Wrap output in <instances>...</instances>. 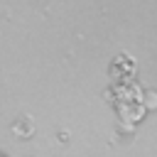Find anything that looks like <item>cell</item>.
<instances>
[{"label": "cell", "instance_id": "6da1fadb", "mask_svg": "<svg viewBox=\"0 0 157 157\" xmlns=\"http://www.w3.org/2000/svg\"><path fill=\"white\" fill-rule=\"evenodd\" d=\"M108 74H110V78H113L115 83H130V81H135L137 64L130 59V54H118V56L110 61Z\"/></svg>", "mask_w": 157, "mask_h": 157}, {"label": "cell", "instance_id": "7a4b0ae2", "mask_svg": "<svg viewBox=\"0 0 157 157\" xmlns=\"http://www.w3.org/2000/svg\"><path fill=\"white\" fill-rule=\"evenodd\" d=\"M115 98L118 103H130V101H142V88L130 81V83H115ZM115 103V105H118Z\"/></svg>", "mask_w": 157, "mask_h": 157}, {"label": "cell", "instance_id": "3957f363", "mask_svg": "<svg viewBox=\"0 0 157 157\" xmlns=\"http://www.w3.org/2000/svg\"><path fill=\"white\" fill-rule=\"evenodd\" d=\"M118 113L125 123H137L145 115V105L142 101H130V103H118Z\"/></svg>", "mask_w": 157, "mask_h": 157}, {"label": "cell", "instance_id": "277c9868", "mask_svg": "<svg viewBox=\"0 0 157 157\" xmlns=\"http://www.w3.org/2000/svg\"><path fill=\"white\" fill-rule=\"evenodd\" d=\"M142 105H145V110L147 108H155L157 105V93L155 91H142Z\"/></svg>", "mask_w": 157, "mask_h": 157}]
</instances>
